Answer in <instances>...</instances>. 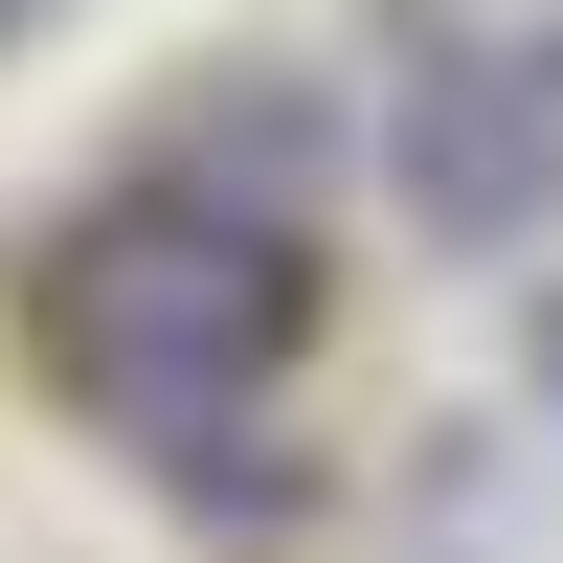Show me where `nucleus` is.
I'll return each mask as SVG.
<instances>
[{
  "instance_id": "obj_2",
  "label": "nucleus",
  "mask_w": 563,
  "mask_h": 563,
  "mask_svg": "<svg viewBox=\"0 0 563 563\" xmlns=\"http://www.w3.org/2000/svg\"><path fill=\"white\" fill-rule=\"evenodd\" d=\"M361 135H384L406 225H429L451 271H496V249H541V225H563V68H541V45H496V23H406Z\"/></svg>"
},
{
  "instance_id": "obj_5",
  "label": "nucleus",
  "mask_w": 563,
  "mask_h": 563,
  "mask_svg": "<svg viewBox=\"0 0 563 563\" xmlns=\"http://www.w3.org/2000/svg\"><path fill=\"white\" fill-rule=\"evenodd\" d=\"M541 68H563V45H541Z\"/></svg>"
},
{
  "instance_id": "obj_1",
  "label": "nucleus",
  "mask_w": 563,
  "mask_h": 563,
  "mask_svg": "<svg viewBox=\"0 0 563 563\" xmlns=\"http://www.w3.org/2000/svg\"><path fill=\"white\" fill-rule=\"evenodd\" d=\"M316 339V225L225 203V180L135 158L113 203L45 249V361H68L90 429H135L203 519H294V451H271V384Z\"/></svg>"
},
{
  "instance_id": "obj_3",
  "label": "nucleus",
  "mask_w": 563,
  "mask_h": 563,
  "mask_svg": "<svg viewBox=\"0 0 563 563\" xmlns=\"http://www.w3.org/2000/svg\"><path fill=\"white\" fill-rule=\"evenodd\" d=\"M541 406H563V316H541Z\"/></svg>"
},
{
  "instance_id": "obj_4",
  "label": "nucleus",
  "mask_w": 563,
  "mask_h": 563,
  "mask_svg": "<svg viewBox=\"0 0 563 563\" xmlns=\"http://www.w3.org/2000/svg\"><path fill=\"white\" fill-rule=\"evenodd\" d=\"M23 23H45V0H0V45H23Z\"/></svg>"
}]
</instances>
